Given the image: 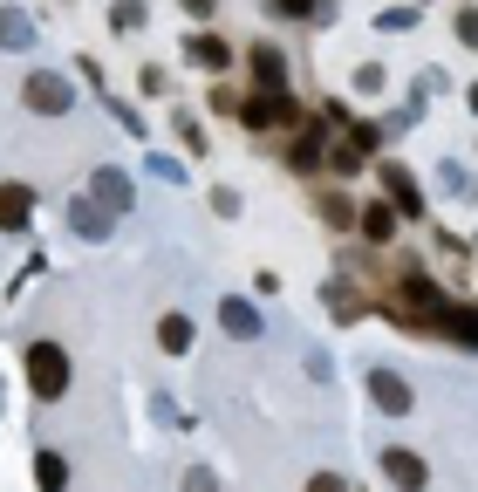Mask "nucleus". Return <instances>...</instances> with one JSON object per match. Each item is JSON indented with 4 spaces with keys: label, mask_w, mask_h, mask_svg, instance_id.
I'll return each instance as SVG.
<instances>
[{
    "label": "nucleus",
    "mask_w": 478,
    "mask_h": 492,
    "mask_svg": "<svg viewBox=\"0 0 478 492\" xmlns=\"http://www.w3.org/2000/svg\"><path fill=\"white\" fill-rule=\"evenodd\" d=\"M157 342H164L171 355L192 349V315H164V322H157Z\"/></svg>",
    "instance_id": "3"
},
{
    "label": "nucleus",
    "mask_w": 478,
    "mask_h": 492,
    "mask_svg": "<svg viewBox=\"0 0 478 492\" xmlns=\"http://www.w3.org/2000/svg\"><path fill=\"white\" fill-rule=\"evenodd\" d=\"M226 328L232 336H260V315H253L247 301H226Z\"/></svg>",
    "instance_id": "4"
},
{
    "label": "nucleus",
    "mask_w": 478,
    "mask_h": 492,
    "mask_svg": "<svg viewBox=\"0 0 478 492\" xmlns=\"http://www.w3.org/2000/svg\"><path fill=\"white\" fill-rule=\"evenodd\" d=\"M28 96H34L42 109H62V103H69V90H62V82H48V76H34V82H28Z\"/></svg>",
    "instance_id": "6"
},
{
    "label": "nucleus",
    "mask_w": 478,
    "mask_h": 492,
    "mask_svg": "<svg viewBox=\"0 0 478 492\" xmlns=\"http://www.w3.org/2000/svg\"><path fill=\"white\" fill-rule=\"evenodd\" d=\"M362 232H370V240H389V232H397V219H389V205H370V213H362Z\"/></svg>",
    "instance_id": "7"
},
{
    "label": "nucleus",
    "mask_w": 478,
    "mask_h": 492,
    "mask_svg": "<svg viewBox=\"0 0 478 492\" xmlns=\"http://www.w3.org/2000/svg\"><path fill=\"white\" fill-rule=\"evenodd\" d=\"M376 383V403H383V411H403V403H410V390L397 383V376H370Z\"/></svg>",
    "instance_id": "5"
},
{
    "label": "nucleus",
    "mask_w": 478,
    "mask_h": 492,
    "mask_svg": "<svg viewBox=\"0 0 478 492\" xmlns=\"http://www.w3.org/2000/svg\"><path fill=\"white\" fill-rule=\"evenodd\" d=\"M28 213H34V192H28V184H0V226L21 232V226H28Z\"/></svg>",
    "instance_id": "2"
},
{
    "label": "nucleus",
    "mask_w": 478,
    "mask_h": 492,
    "mask_svg": "<svg viewBox=\"0 0 478 492\" xmlns=\"http://www.w3.org/2000/svg\"><path fill=\"white\" fill-rule=\"evenodd\" d=\"M28 376H34V397H62L69 390V355L55 342H34L28 349Z\"/></svg>",
    "instance_id": "1"
},
{
    "label": "nucleus",
    "mask_w": 478,
    "mask_h": 492,
    "mask_svg": "<svg viewBox=\"0 0 478 492\" xmlns=\"http://www.w3.org/2000/svg\"><path fill=\"white\" fill-rule=\"evenodd\" d=\"M389 478H403V486H424V465L403 459V451H389Z\"/></svg>",
    "instance_id": "8"
}]
</instances>
